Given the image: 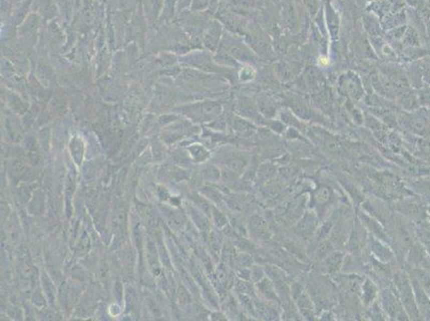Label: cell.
I'll list each match as a JSON object with an SVG mask.
<instances>
[{
  "label": "cell",
  "instance_id": "cell-1",
  "mask_svg": "<svg viewBox=\"0 0 430 321\" xmlns=\"http://www.w3.org/2000/svg\"><path fill=\"white\" fill-rule=\"evenodd\" d=\"M395 285L398 298H399L408 317L414 320L420 319L410 277L404 273H398L395 277Z\"/></svg>",
  "mask_w": 430,
  "mask_h": 321
},
{
  "label": "cell",
  "instance_id": "cell-2",
  "mask_svg": "<svg viewBox=\"0 0 430 321\" xmlns=\"http://www.w3.org/2000/svg\"><path fill=\"white\" fill-rule=\"evenodd\" d=\"M414 295H415L416 306L419 312L420 319L430 320V296L426 289L421 287V285L413 276L410 277Z\"/></svg>",
  "mask_w": 430,
  "mask_h": 321
},
{
  "label": "cell",
  "instance_id": "cell-3",
  "mask_svg": "<svg viewBox=\"0 0 430 321\" xmlns=\"http://www.w3.org/2000/svg\"><path fill=\"white\" fill-rule=\"evenodd\" d=\"M382 303L389 317L395 319H409L399 298H397L391 290H385L382 293Z\"/></svg>",
  "mask_w": 430,
  "mask_h": 321
},
{
  "label": "cell",
  "instance_id": "cell-4",
  "mask_svg": "<svg viewBox=\"0 0 430 321\" xmlns=\"http://www.w3.org/2000/svg\"><path fill=\"white\" fill-rule=\"evenodd\" d=\"M403 121L405 123V126L408 127V130H410L414 134L423 136V137L430 134V123L423 116L418 114L404 115Z\"/></svg>",
  "mask_w": 430,
  "mask_h": 321
},
{
  "label": "cell",
  "instance_id": "cell-5",
  "mask_svg": "<svg viewBox=\"0 0 430 321\" xmlns=\"http://www.w3.org/2000/svg\"><path fill=\"white\" fill-rule=\"evenodd\" d=\"M398 104L408 111L415 110L419 106V101L417 98V94L414 93L413 91L407 89L399 94L398 98Z\"/></svg>",
  "mask_w": 430,
  "mask_h": 321
},
{
  "label": "cell",
  "instance_id": "cell-6",
  "mask_svg": "<svg viewBox=\"0 0 430 321\" xmlns=\"http://www.w3.org/2000/svg\"><path fill=\"white\" fill-rule=\"evenodd\" d=\"M346 91L354 99H360L362 94V84L357 76L354 74H349L345 77Z\"/></svg>",
  "mask_w": 430,
  "mask_h": 321
},
{
  "label": "cell",
  "instance_id": "cell-7",
  "mask_svg": "<svg viewBox=\"0 0 430 321\" xmlns=\"http://www.w3.org/2000/svg\"><path fill=\"white\" fill-rule=\"evenodd\" d=\"M257 288L259 293L264 296L265 299L269 301H276L277 300V294H276V289L274 288L273 283L271 282L270 278H262L259 280L257 284Z\"/></svg>",
  "mask_w": 430,
  "mask_h": 321
},
{
  "label": "cell",
  "instance_id": "cell-8",
  "mask_svg": "<svg viewBox=\"0 0 430 321\" xmlns=\"http://www.w3.org/2000/svg\"><path fill=\"white\" fill-rule=\"evenodd\" d=\"M292 292L294 294V298H296V303L298 305L299 309H301V311L303 310L304 315H306V312H312L313 310L312 301L309 300L304 290H302V288L300 287V290L298 292L294 290V289H292Z\"/></svg>",
  "mask_w": 430,
  "mask_h": 321
},
{
  "label": "cell",
  "instance_id": "cell-9",
  "mask_svg": "<svg viewBox=\"0 0 430 321\" xmlns=\"http://www.w3.org/2000/svg\"><path fill=\"white\" fill-rule=\"evenodd\" d=\"M305 79L309 87H312L313 89L320 91V87L323 84V78H322V75L320 74V72L316 70V68H313V67L308 68V70L305 73Z\"/></svg>",
  "mask_w": 430,
  "mask_h": 321
},
{
  "label": "cell",
  "instance_id": "cell-10",
  "mask_svg": "<svg viewBox=\"0 0 430 321\" xmlns=\"http://www.w3.org/2000/svg\"><path fill=\"white\" fill-rule=\"evenodd\" d=\"M250 229L257 237H267L268 236V226L266 222L259 216H254L250 221Z\"/></svg>",
  "mask_w": 430,
  "mask_h": 321
},
{
  "label": "cell",
  "instance_id": "cell-11",
  "mask_svg": "<svg viewBox=\"0 0 430 321\" xmlns=\"http://www.w3.org/2000/svg\"><path fill=\"white\" fill-rule=\"evenodd\" d=\"M315 224H316L315 216L307 213V215H305L304 218L301 220V222L298 224L297 229L299 232H301L302 235H308L310 230L314 229Z\"/></svg>",
  "mask_w": 430,
  "mask_h": 321
},
{
  "label": "cell",
  "instance_id": "cell-12",
  "mask_svg": "<svg viewBox=\"0 0 430 321\" xmlns=\"http://www.w3.org/2000/svg\"><path fill=\"white\" fill-rule=\"evenodd\" d=\"M404 210L402 211L405 215L411 216L412 219H420L421 214H426L423 209H420L419 206L414 202H405L402 204Z\"/></svg>",
  "mask_w": 430,
  "mask_h": 321
},
{
  "label": "cell",
  "instance_id": "cell-13",
  "mask_svg": "<svg viewBox=\"0 0 430 321\" xmlns=\"http://www.w3.org/2000/svg\"><path fill=\"white\" fill-rule=\"evenodd\" d=\"M372 251L378 256V258L380 257L381 260H389L392 258V253L389 252V250H387L385 246H383L380 242H378L377 240L373 241Z\"/></svg>",
  "mask_w": 430,
  "mask_h": 321
},
{
  "label": "cell",
  "instance_id": "cell-14",
  "mask_svg": "<svg viewBox=\"0 0 430 321\" xmlns=\"http://www.w3.org/2000/svg\"><path fill=\"white\" fill-rule=\"evenodd\" d=\"M414 191L421 195H425L427 197H430V178L428 179H419L418 181L414 182L412 184Z\"/></svg>",
  "mask_w": 430,
  "mask_h": 321
},
{
  "label": "cell",
  "instance_id": "cell-15",
  "mask_svg": "<svg viewBox=\"0 0 430 321\" xmlns=\"http://www.w3.org/2000/svg\"><path fill=\"white\" fill-rule=\"evenodd\" d=\"M331 197V190L326 187L320 188L318 191H316L315 195H314V202L317 205H324L325 203H328V200Z\"/></svg>",
  "mask_w": 430,
  "mask_h": 321
},
{
  "label": "cell",
  "instance_id": "cell-16",
  "mask_svg": "<svg viewBox=\"0 0 430 321\" xmlns=\"http://www.w3.org/2000/svg\"><path fill=\"white\" fill-rule=\"evenodd\" d=\"M189 152L197 162H203V160L209 157V153L200 144H194V146L189 148Z\"/></svg>",
  "mask_w": 430,
  "mask_h": 321
},
{
  "label": "cell",
  "instance_id": "cell-17",
  "mask_svg": "<svg viewBox=\"0 0 430 321\" xmlns=\"http://www.w3.org/2000/svg\"><path fill=\"white\" fill-rule=\"evenodd\" d=\"M326 22H328V25H329V29H330V31L333 32L334 31H336L337 32V30H338V19H337V15H336V13L334 12L333 10H332V8H328V14H326Z\"/></svg>",
  "mask_w": 430,
  "mask_h": 321
},
{
  "label": "cell",
  "instance_id": "cell-18",
  "mask_svg": "<svg viewBox=\"0 0 430 321\" xmlns=\"http://www.w3.org/2000/svg\"><path fill=\"white\" fill-rule=\"evenodd\" d=\"M342 261V257L340 254H332L329 255L328 258H326V266H328V269L330 271H335L338 267H340V263Z\"/></svg>",
  "mask_w": 430,
  "mask_h": 321
},
{
  "label": "cell",
  "instance_id": "cell-19",
  "mask_svg": "<svg viewBox=\"0 0 430 321\" xmlns=\"http://www.w3.org/2000/svg\"><path fill=\"white\" fill-rule=\"evenodd\" d=\"M217 279H218V282L220 283V285L224 286V287L227 286V284L229 283V280H230L229 272H228V270L226 269L225 266H220L218 268V271H217Z\"/></svg>",
  "mask_w": 430,
  "mask_h": 321
},
{
  "label": "cell",
  "instance_id": "cell-20",
  "mask_svg": "<svg viewBox=\"0 0 430 321\" xmlns=\"http://www.w3.org/2000/svg\"><path fill=\"white\" fill-rule=\"evenodd\" d=\"M71 146H73L76 148V151H72L74 158L77 160V162H81L82 157H83V152H84V147H83L84 144H83L82 140L77 137H75L73 140H72ZM77 164H79V163H77Z\"/></svg>",
  "mask_w": 430,
  "mask_h": 321
},
{
  "label": "cell",
  "instance_id": "cell-21",
  "mask_svg": "<svg viewBox=\"0 0 430 321\" xmlns=\"http://www.w3.org/2000/svg\"><path fill=\"white\" fill-rule=\"evenodd\" d=\"M190 211H192V213H193L194 221L198 225V227L200 228L202 231L208 230V228H209V222L206 221V219L204 218V216L201 215L198 211L194 210V209H190Z\"/></svg>",
  "mask_w": 430,
  "mask_h": 321
},
{
  "label": "cell",
  "instance_id": "cell-22",
  "mask_svg": "<svg viewBox=\"0 0 430 321\" xmlns=\"http://www.w3.org/2000/svg\"><path fill=\"white\" fill-rule=\"evenodd\" d=\"M417 98L419 101V105L430 107V88L420 89L417 94Z\"/></svg>",
  "mask_w": 430,
  "mask_h": 321
},
{
  "label": "cell",
  "instance_id": "cell-23",
  "mask_svg": "<svg viewBox=\"0 0 430 321\" xmlns=\"http://www.w3.org/2000/svg\"><path fill=\"white\" fill-rule=\"evenodd\" d=\"M227 166L234 172H239L243 168L244 160L241 158H232L230 160H228Z\"/></svg>",
  "mask_w": 430,
  "mask_h": 321
},
{
  "label": "cell",
  "instance_id": "cell-24",
  "mask_svg": "<svg viewBox=\"0 0 430 321\" xmlns=\"http://www.w3.org/2000/svg\"><path fill=\"white\" fill-rule=\"evenodd\" d=\"M212 213H213L214 221H215V224H217V226L224 227L225 225L227 224V220L225 218V215L223 214V213H221L220 211L215 210V209H214V210H212Z\"/></svg>",
  "mask_w": 430,
  "mask_h": 321
},
{
  "label": "cell",
  "instance_id": "cell-25",
  "mask_svg": "<svg viewBox=\"0 0 430 321\" xmlns=\"http://www.w3.org/2000/svg\"><path fill=\"white\" fill-rule=\"evenodd\" d=\"M264 276H265V272H264V270H262L259 267L253 268L251 270V278L253 280H255V282H256V283H258L259 280H261L262 278H264Z\"/></svg>",
  "mask_w": 430,
  "mask_h": 321
},
{
  "label": "cell",
  "instance_id": "cell-26",
  "mask_svg": "<svg viewBox=\"0 0 430 321\" xmlns=\"http://www.w3.org/2000/svg\"><path fill=\"white\" fill-rule=\"evenodd\" d=\"M209 240H210V246H211L212 250L213 251H219L220 247H221V239H220V237L217 234H214V232H212V234H210Z\"/></svg>",
  "mask_w": 430,
  "mask_h": 321
},
{
  "label": "cell",
  "instance_id": "cell-27",
  "mask_svg": "<svg viewBox=\"0 0 430 321\" xmlns=\"http://www.w3.org/2000/svg\"><path fill=\"white\" fill-rule=\"evenodd\" d=\"M204 175L208 179H212V180H218L220 178V172L217 170V168L214 167H208L204 171Z\"/></svg>",
  "mask_w": 430,
  "mask_h": 321
},
{
  "label": "cell",
  "instance_id": "cell-28",
  "mask_svg": "<svg viewBox=\"0 0 430 321\" xmlns=\"http://www.w3.org/2000/svg\"><path fill=\"white\" fill-rule=\"evenodd\" d=\"M326 148H329V150L331 151H338L341 148V146L337 139L330 138L329 140H326Z\"/></svg>",
  "mask_w": 430,
  "mask_h": 321
},
{
  "label": "cell",
  "instance_id": "cell-29",
  "mask_svg": "<svg viewBox=\"0 0 430 321\" xmlns=\"http://www.w3.org/2000/svg\"><path fill=\"white\" fill-rule=\"evenodd\" d=\"M178 296H179V300H180L182 303H188V302H189V300H190V296H189L188 291H187V290H185V289L183 288V287H181V288L179 289Z\"/></svg>",
  "mask_w": 430,
  "mask_h": 321
},
{
  "label": "cell",
  "instance_id": "cell-30",
  "mask_svg": "<svg viewBox=\"0 0 430 321\" xmlns=\"http://www.w3.org/2000/svg\"><path fill=\"white\" fill-rule=\"evenodd\" d=\"M238 259H239V261L241 262L242 266H244V267H249V266H251V263H252L251 256L248 254H241L240 256L238 257Z\"/></svg>",
  "mask_w": 430,
  "mask_h": 321
},
{
  "label": "cell",
  "instance_id": "cell-31",
  "mask_svg": "<svg viewBox=\"0 0 430 321\" xmlns=\"http://www.w3.org/2000/svg\"><path fill=\"white\" fill-rule=\"evenodd\" d=\"M44 289H45V290H47V291H46L47 296H49V298L51 299V301H53V300H52V295L54 294L55 289H54V287L52 286V284H51V282H50V279H49V278H46V279L44 280Z\"/></svg>",
  "mask_w": 430,
  "mask_h": 321
},
{
  "label": "cell",
  "instance_id": "cell-32",
  "mask_svg": "<svg viewBox=\"0 0 430 321\" xmlns=\"http://www.w3.org/2000/svg\"><path fill=\"white\" fill-rule=\"evenodd\" d=\"M305 6L307 8V10H309L312 13H316L317 12V8H318V4L317 0H304Z\"/></svg>",
  "mask_w": 430,
  "mask_h": 321
},
{
  "label": "cell",
  "instance_id": "cell-33",
  "mask_svg": "<svg viewBox=\"0 0 430 321\" xmlns=\"http://www.w3.org/2000/svg\"><path fill=\"white\" fill-rule=\"evenodd\" d=\"M326 254L329 255V246H328V244L321 243L319 246H318V255L325 256Z\"/></svg>",
  "mask_w": 430,
  "mask_h": 321
},
{
  "label": "cell",
  "instance_id": "cell-34",
  "mask_svg": "<svg viewBox=\"0 0 430 321\" xmlns=\"http://www.w3.org/2000/svg\"><path fill=\"white\" fill-rule=\"evenodd\" d=\"M424 79L430 85V72H427V73L424 74Z\"/></svg>",
  "mask_w": 430,
  "mask_h": 321
},
{
  "label": "cell",
  "instance_id": "cell-35",
  "mask_svg": "<svg viewBox=\"0 0 430 321\" xmlns=\"http://www.w3.org/2000/svg\"><path fill=\"white\" fill-rule=\"evenodd\" d=\"M426 215L428 216V219H429V221H430V205H429V207L427 208V211H426Z\"/></svg>",
  "mask_w": 430,
  "mask_h": 321
},
{
  "label": "cell",
  "instance_id": "cell-36",
  "mask_svg": "<svg viewBox=\"0 0 430 321\" xmlns=\"http://www.w3.org/2000/svg\"><path fill=\"white\" fill-rule=\"evenodd\" d=\"M427 292H428V294H429V296H430V288L428 289V290H427Z\"/></svg>",
  "mask_w": 430,
  "mask_h": 321
}]
</instances>
